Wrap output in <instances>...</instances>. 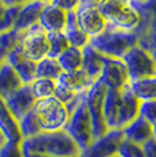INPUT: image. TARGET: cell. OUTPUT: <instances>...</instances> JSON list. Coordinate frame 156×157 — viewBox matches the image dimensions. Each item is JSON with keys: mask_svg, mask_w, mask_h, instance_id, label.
I'll use <instances>...</instances> for the list:
<instances>
[{"mask_svg": "<svg viewBox=\"0 0 156 157\" xmlns=\"http://www.w3.org/2000/svg\"><path fill=\"white\" fill-rule=\"evenodd\" d=\"M23 153H32L38 156L49 157H80L82 152L74 142V140L66 132L59 131H41L36 137L23 140L21 142Z\"/></svg>", "mask_w": 156, "mask_h": 157, "instance_id": "obj_1", "label": "cell"}, {"mask_svg": "<svg viewBox=\"0 0 156 157\" xmlns=\"http://www.w3.org/2000/svg\"><path fill=\"white\" fill-rule=\"evenodd\" d=\"M138 36L136 33H127L118 30L112 25H107V29L101 34L91 38L89 45L95 48L106 57L112 59H122L123 55L131 47L137 45Z\"/></svg>", "mask_w": 156, "mask_h": 157, "instance_id": "obj_2", "label": "cell"}, {"mask_svg": "<svg viewBox=\"0 0 156 157\" xmlns=\"http://www.w3.org/2000/svg\"><path fill=\"white\" fill-rule=\"evenodd\" d=\"M33 112L40 124L41 131L47 132L64 130L70 117L67 107L55 97L37 100L33 107Z\"/></svg>", "mask_w": 156, "mask_h": 157, "instance_id": "obj_3", "label": "cell"}, {"mask_svg": "<svg viewBox=\"0 0 156 157\" xmlns=\"http://www.w3.org/2000/svg\"><path fill=\"white\" fill-rule=\"evenodd\" d=\"M64 130L74 140V142L78 145V147L81 149L82 153L95 141L92 119H91V115H89L85 100L70 113V117H68V122L66 124Z\"/></svg>", "mask_w": 156, "mask_h": 157, "instance_id": "obj_4", "label": "cell"}, {"mask_svg": "<svg viewBox=\"0 0 156 157\" xmlns=\"http://www.w3.org/2000/svg\"><path fill=\"white\" fill-rule=\"evenodd\" d=\"M129 81L133 82L137 79L148 78L156 75V62L152 55L138 44L131 47L122 57Z\"/></svg>", "mask_w": 156, "mask_h": 157, "instance_id": "obj_5", "label": "cell"}, {"mask_svg": "<svg viewBox=\"0 0 156 157\" xmlns=\"http://www.w3.org/2000/svg\"><path fill=\"white\" fill-rule=\"evenodd\" d=\"M106 93H107V86L103 82H100V81H96L93 85L89 87V90L86 92V96H85V102H86V107H88L89 115H91L92 126H93L95 140L100 138L101 135H104L108 131V127H107L106 120H104V112H103Z\"/></svg>", "mask_w": 156, "mask_h": 157, "instance_id": "obj_6", "label": "cell"}, {"mask_svg": "<svg viewBox=\"0 0 156 157\" xmlns=\"http://www.w3.org/2000/svg\"><path fill=\"white\" fill-rule=\"evenodd\" d=\"M21 49L26 59L34 63H38L40 60L45 59L49 52L48 33L38 23L32 26L29 30L23 32Z\"/></svg>", "mask_w": 156, "mask_h": 157, "instance_id": "obj_7", "label": "cell"}, {"mask_svg": "<svg viewBox=\"0 0 156 157\" xmlns=\"http://www.w3.org/2000/svg\"><path fill=\"white\" fill-rule=\"evenodd\" d=\"M76 18L78 28L91 38L101 34L108 25L97 6L80 4V7L76 10Z\"/></svg>", "mask_w": 156, "mask_h": 157, "instance_id": "obj_8", "label": "cell"}, {"mask_svg": "<svg viewBox=\"0 0 156 157\" xmlns=\"http://www.w3.org/2000/svg\"><path fill=\"white\" fill-rule=\"evenodd\" d=\"M125 140L122 130H108L100 138H96L92 145L82 153L84 157H114L118 155L119 146Z\"/></svg>", "mask_w": 156, "mask_h": 157, "instance_id": "obj_9", "label": "cell"}, {"mask_svg": "<svg viewBox=\"0 0 156 157\" xmlns=\"http://www.w3.org/2000/svg\"><path fill=\"white\" fill-rule=\"evenodd\" d=\"M99 81L103 82L107 86V89L122 90L125 87H127L130 81H129L127 71H126V67L122 59L106 57L104 67Z\"/></svg>", "mask_w": 156, "mask_h": 157, "instance_id": "obj_10", "label": "cell"}, {"mask_svg": "<svg viewBox=\"0 0 156 157\" xmlns=\"http://www.w3.org/2000/svg\"><path fill=\"white\" fill-rule=\"evenodd\" d=\"M8 109L15 116V119L19 122L26 113L33 111V107L36 104V98L33 97L32 90L29 85H22L19 89H17L14 93H11L8 97L4 98Z\"/></svg>", "mask_w": 156, "mask_h": 157, "instance_id": "obj_11", "label": "cell"}, {"mask_svg": "<svg viewBox=\"0 0 156 157\" xmlns=\"http://www.w3.org/2000/svg\"><path fill=\"white\" fill-rule=\"evenodd\" d=\"M6 62L15 70L19 79L23 85H30L33 81L37 78V63L28 60L22 53L21 45L17 47L10 55L7 56Z\"/></svg>", "mask_w": 156, "mask_h": 157, "instance_id": "obj_12", "label": "cell"}, {"mask_svg": "<svg viewBox=\"0 0 156 157\" xmlns=\"http://www.w3.org/2000/svg\"><path fill=\"white\" fill-rule=\"evenodd\" d=\"M140 104L134 94L129 90V86L121 90V105H119L118 115V130H123L127 124H130L140 113Z\"/></svg>", "mask_w": 156, "mask_h": 157, "instance_id": "obj_13", "label": "cell"}, {"mask_svg": "<svg viewBox=\"0 0 156 157\" xmlns=\"http://www.w3.org/2000/svg\"><path fill=\"white\" fill-rule=\"evenodd\" d=\"M67 19V13L55 7L53 4H45L40 14L38 25L41 26L47 33L63 32Z\"/></svg>", "mask_w": 156, "mask_h": 157, "instance_id": "obj_14", "label": "cell"}, {"mask_svg": "<svg viewBox=\"0 0 156 157\" xmlns=\"http://www.w3.org/2000/svg\"><path fill=\"white\" fill-rule=\"evenodd\" d=\"M44 3L37 2V0H29L23 6H21L19 14H18L17 22H15V30L19 32H26L32 26L37 25L40 19V14L44 8Z\"/></svg>", "mask_w": 156, "mask_h": 157, "instance_id": "obj_15", "label": "cell"}, {"mask_svg": "<svg viewBox=\"0 0 156 157\" xmlns=\"http://www.w3.org/2000/svg\"><path fill=\"white\" fill-rule=\"evenodd\" d=\"M141 22H142V17H141L138 8L134 7L133 4H130L125 10H122L115 18H112L108 23L118 30L127 33H136L137 34V30L140 29Z\"/></svg>", "mask_w": 156, "mask_h": 157, "instance_id": "obj_16", "label": "cell"}, {"mask_svg": "<svg viewBox=\"0 0 156 157\" xmlns=\"http://www.w3.org/2000/svg\"><path fill=\"white\" fill-rule=\"evenodd\" d=\"M0 131L6 137L7 141L13 142H22V135L19 131V124L11 111L8 109L4 98L0 97Z\"/></svg>", "mask_w": 156, "mask_h": 157, "instance_id": "obj_17", "label": "cell"}, {"mask_svg": "<svg viewBox=\"0 0 156 157\" xmlns=\"http://www.w3.org/2000/svg\"><path fill=\"white\" fill-rule=\"evenodd\" d=\"M104 62H106V56L97 52L92 45H88L82 49V67H81V70L85 71L86 75L93 82L99 81V78H100L104 67Z\"/></svg>", "mask_w": 156, "mask_h": 157, "instance_id": "obj_18", "label": "cell"}, {"mask_svg": "<svg viewBox=\"0 0 156 157\" xmlns=\"http://www.w3.org/2000/svg\"><path fill=\"white\" fill-rule=\"evenodd\" d=\"M125 134V138L129 141H133L136 144L144 145L148 142L149 140L154 138V132H152V124L148 123L145 119L141 116H137L130 124H127L122 130Z\"/></svg>", "mask_w": 156, "mask_h": 157, "instance_id": "obj_19", "label": "cell"}, {"mask_svg": "<svg viewBox=\"0 0 156 157\" xmlns=\"http://www.w3.org/2000/svg\"><path fill=\"white\" fill-rule=\"evenodd\" d=\"M60 85L66 86L67 89L73 90L74 93H86L89 87L93 85V81L86 75L84 70H77V71H70V72H62L59 79L56 81Z\"/></svg>", "mask_w": 156, "mask_h": 157, "instance_id": "obj_20", "label": "cell"}, {"mask_svg": "<svg viewBox=\"0 0 156 157\" xmlns=\"http://www.w3.org/2000/svg\"><path fill=\"white\" fill-rule=\"evenodd\" d=\"M63 33L66 34V38L68 41V45L78 49H84L88 47L91 43V37L82 32L77 25V18H76V11L67 13V19H66V26Z\"/></svg>", "mask_w": 156, "mask_h": 157, "instance_id": "obj_21", "label": "cell"}, {"mask_svg": "<svg viewBox=\"0 0 156 157\" xmlns=\"http://www.w3.org/2000/svg\"><path fill=\"white\" fill-rule=\"evenodd\" d=\"M119 105H121V90L107 89L103 112H104V120H106V124L108 130L116 128V126H118Z\"/></svg>", "mask_w": 156, "mask_h": 157, "instance_id": "obj_22", "label": "cell"}, {"mask_svg": "<svg viewBox=\"0 0 156 157\" xmlns=\"http://www.w3.org/2000/svg\"><path fill=\"white\" fill-rule=\"evenodd\" d=\"M22 81L7 62L0 64V97L6 98L22 86Z\"/></svg>", "mask_w": 156, "mask_h": 157, "instance_id": "obj_23", "label": "cell"}, {"mask_svg": "<svg viewBox=\"0 0 156 157\" xmlns=\"http://www.w3.org/2000/svg\"><path fill=\"white\" fill-rule=\"evenodd\" d=\"M129 90L138 101H156V75L129 83Z\"/></svg>", "mask_w": 156, "mask_h": 157, "instance_id": "obj_24", "label": "cell"}, {"mask_svg": "<svg viewBox=\"0 0 156 157\" xmlns=\"http://www.w3.org/2000/svg\"><path fill=\"white\" fill-rule=\"evenodd\" d=\"M23 37V32L19 30H8V32L0 33V64L6 62L7 56L21 45Z\"/></svg>", "mask_w": 156, "mask_h": 157, "instance_id": "obj_25", "label": "cell"}, {"mask_svg": "<svg viewBox=\"0 0 156 157\" xmlns=\"http://www.w3.org/2000/svg\"><path fill=\"white\" fill-rule=\"evenodd\" d=\"M56 60L62 67L63 72L81 70V67H82V49L68 47L62 55L58 56Z\"/></svg>", "mask_w": 156, "mask_h": 157, "instance_id": "obj_26", "label": "cell"}, {"mask_svg": "<svg viewBox=\"0 0 156 157\" xmlns=\"http://www.w3.org/2000/svg\"><path fill=\"white\" fill-rule=\"evenodd\" d=\"M30 90L33 97L37 100H44V98L53 97V92L56 87V81L47 79V78H36L30 83Z\"/></svg>", "mask_w": 156, "mask_h": 157, "instance_id": "obj_27", "label": "cell"}, {"mask_svg": "<svg viewBox=\"0 0 156 157\" xmlns=\"http://www.w3.org/2000/svg\"><path fill=\"white\" fill-rule=\"evenodd\" d=\"M62 67L58 60L52 57H45L37 63V78H47V79L58 81L62 75Z\"/></svg>", "mask_w": 156, "mask_h": 157, "instance_id": "obj_28", "label": "cell"}, {"mask_svg": "<svg viewBox=\"0 0 156 157\" xmlns=\"http://www.w3.org/2000/svg\"><path fill=\"white\" fill-rule=\"evenodd\" d=\"M130 4L131 0H101L97 7L103 17L107 19V22H110L112 18H115L122 10H125Z\"/></svg>", "mask_w": 156, "mask_h": 157, "instance_id": "obj_29", "label": "cell"}, {"mask_svg": "<svg viewBox=\"0 0 156 157\" xmlns=\"http://www.w3.org/2000/svg\"><path fill=\"white\" fill-rule=\"evenodd\" d=\"M18 124H19V131H21V135H22V141L28 140V138H32V137H36L37 134L41 132L40 124H38L37 119H36V115L33 111L26 113L25 116L18 122Z\"/></svg>", "mask_w": 156, "mask_h": 157, "instance_id": "obj_30", "label": "cell"}, {"mask_svg": "<svg viewBox=\"0 0 156 157\" xmlns=\"http://www.w3.org/2000/svg\"><path fill=\"white\" fill-rule=\"evenodd\" d=\"M48 43H49V52L47 57H52V59H58V56L62 55L70 47L63 32L48 33Z\"/></svg>", "mask_w": 156, "mask_h": 157, "instance_id": "obj_31", "label": "cell"}, {"mask_svg": "<svg viewBox=\"0 0 156 157\" xmlns=\"http://www.w3.org/2000/svg\"><path fill=\"white\" fill-rule=\"evenodd\" d=\"M137 44L148 51L156 62V26H151L142 36H140Z\"/></svg>", "mask_w": 156, "mask_h": 157, "instance_id": "obj_32", "label": "cell"}, {"mask_svg": "<svg viewBox=\"0 0 156 157\" xmlns=\"http://www.w3.org/2000/svg\"><path fill=\"white\" fill-rule=\"evenodd\" d=\"M118 156L119 157H145L142 145L136 144L133 141H129L126 138L122 141L121 146H119Z\"/></svg>", "mask_w": 156, "mask_h": 157, "instance_id": "obj_33", "label": "cell"}, {"mask_svg": "<svg viewBox=\"0 0 156 157\" xmlns=\"http://www.w3.org/2000/svg\"><path fill=\"white\" fill-rule=\"evenodd\" d=\"M21 7H6L4 15H3L2 21H0V33L8 32L15 28V22L18 14H19Z\"/></svg>", "mask_w": 156, "mask_h": 157, "instance_id": "obj_34", "label": "cell"}, {"mask_svg": "<svg viewBox=\"0 0 156 157\" xmlns=\"http://www.w3.org/2000/svg\"><path fill=\"white\" fill-rule=\"evenodd\" d=\"M142 119H145L148 123L155 124L156 123V101H142L140 104V113Z\"/></svg>", "mask_w": 156, "mask_h": 157, "instance_id": "obj_35", "label": "cell"}, {"mask_svg": "<svg viewBox=\"0 0 156 157\" xmlns=\"http://www.w3.org/2000/svg\"><path fill=\"white\" fill-rule=\"evenodd\" d=\"M0 157H25L21 144L7 141L0 147Z\"/></svg>", "mask_w": 156, "mask_h": 157, "instance_id": "obj_36", "label": "cell"}, {"mask_svg": "<svg viewBox=\"0 0 156 157\" xmlns=\"http://www.w3.org/2000/svg\"><path fill=\"white\" fill-rule=\"evenodd\" d=\"M80 3H81V0H51V4H53L55 7L66 11V13L76 11L80 7Z\"/></svg>", "mask_w": 156, "mask_h": 157, "instance_id": "obj_37", "label": "cell"}, {"mask_svg": "<svg viewBox=\"0 0 156 157\" xmlns=\"http://www.w3.org/2000/svg\"><path fill=\"white\" fill-rule=\"evenodd\" d=\"M142 149L145 157H156V140L152 138L148 142H145L142 145Z\"/></svg>", "mask_w": 156, "mask_h": 157, "instance_id": "obj_38", "label": "cell"}, {"mask_svg": "<svg viewBox=\"0 0 156 157\" xmlns=\"http://www.w3.org/2000/svg\"><path fill=\"white\" fill-rule=\"evenodd\" d=\"M28 2L29 0H0V3L4 7H21V6H23Z\"/></svg>", "mask_w": 156, "mask_h": 157, "instance_id": "obj_39", "label": "cell"}, {"mask_svg": "<svg viewBox=\"0 0 156 157\" xmlns=\"http://www.w3.org/2000/svg\"><path fill=\"white\" fill-rule=\"evenodd\" d=\"M101 0H81L80 4H86V6H99Z\"/></svg>", "mask_w": 156, "mask_h": 157, "instance_id": "obj_40", "label": "cell"}, {"mask_svg": "<svg viewBox=\"0 0 156 157\" xmlns=\"http://www.w3.org/2000/svg\"><path fill=\"white\" fill-rule=\"evenodd\" d=\"M6 142H7V140H6V137H4V135H3V132L0 131V147H2L3 145L6 144Z\"/></svg>", "mask_w": 156, "mask_h": 157, "instance_id": "obj_41", "label": "cell"}, {"mask_svg": "<svg viewBox=\"0 0 156 157\" xmlns=\"http://www.w3.org/2000/svg\"><path fill=\"white\" fill-rule=\"evenodd\" d=\"M25 157H49V156H38V155H32V153H23ZM80 157H84V156H80Z\"/></svg>", "mask_w": 156, "mask_h": 157, "instance_id": "obj_42", "label": "cell"}, {"mask_svg": "<svg viewBox=\"0 0 156 157\" xmlns=\"http://www.w3.org/2000/svg\"><path fill=\"white\" fill-rule=\"evenodd\" d=\"M4 11H6V7L0 3V21H2V18H3V15H4Z\"/></svg>", "mask_w": 156, "mask_h": 157, "instance_id": "obj_43", "label": "cell"}, {"mask_svg": "<svg viewBox=\"0 0 156 157\" xmlns=\"http://www.w3.org/2000/svg\"><path fill=\"white\" fill-rule=\"evenodd\" d=\"M148 0H131V4H142V3H146Z\"/></svg>", "mask_w": 156, "mask_h": 157, "instance_id": "obj_44", "label": "cell"}, {"mask_svg": "<svg viewBox=\"0 0 156 157\" xmlns=\"http://www.w3.org/2000/svg\"><path fill=\"white\" fill-rule=\"evenodd\" d=\"M152 132H154V140H156V123L152 124Z\"/></svg>", "mask_w": 156, "mask_h": 157, "instance_id": "obj_45", "label": "cell"}, {"mask_svg": "<svg viewBox=\"0 0 156 157\" xmlns=\"http://www.w3.org/2000/svg\"><path fill=\"white\" fill-rule=\"evenodd\" d=\"M37 2H41V3H44V4H49L51 0H37Z\"/></svg>", "mask_w": 156, "mask_h": 157, "instance_id": "obj_46", "label": "cell"}, {"mask_svg": "<svg viewBox=\"0 0 156 157\" xmlns=\"http://www.w3.org/2000/svg\"><path fill=\"white\" fill-rule=\"evenodd\" d=\"M114 157H119V156H118V155H116V156H114Z\"/></svg>", "mask_w": 156, "mask_h": 157, "instance_id": "obj_47", "label": "cell"}]
</instances>
